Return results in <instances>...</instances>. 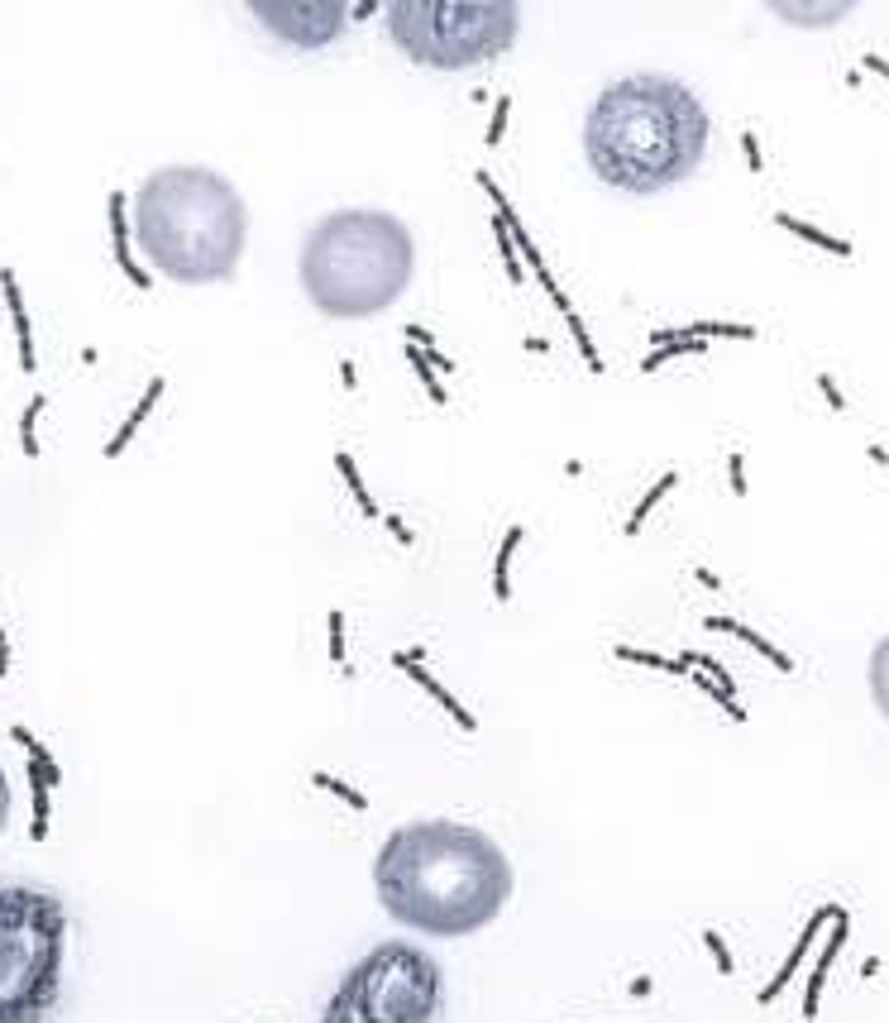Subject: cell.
Listing matches in <instances>:
<instances>
[{
    "label": "cell",
    "mask_w": 889,
    "mask_h": 1023,
    "mask_svg": "<svg viewBox=\"0 0 889 1023\" xmlns=\"http://www.w3.org/2000/svg\"><path fill=\"white\" fill-rule=\"evenodd\" d=\"M373 890L392 923L421 937H474L507 909L517 871L483 828L421 818L373 856Z\"/></svg>",
    "instance_id": "obj_1"
},
{
    "label": "cell",
    "mask_w": 889,
    "mask_h": 1023,
    "mask_svg": "<svg viewBox=\"0 0 889 1023\" xmlns=\"http://www.w3.org/2000/svg\"><path fill=\"white\" fill-rule=\"evenodd\" d=\"M713 115L679 77L627 72L584 115V163L603 187L655 196L689 182L708 153Z\"/></svg>",
    "instance_id": "obj_2"
},
{
    "label": "cell",
    "mask_w": 889,
    "mask_h": 1023,
    "mask_svg": "<svg viewBox=\"0 0 889 1023\" xmlns=\"http://www.w3.org/2000/svg\"><path fill=\"white\" fill-rule=\"evenodd\" d=\"M130 235L168 283H230L249 244V206L216 168L173 163L130 196Z\"/></svg>",
    "instance_id": "obj_3"
},
{
    "label": "cell",
    "mask_w": 889,
    "mask_h": 1023,
    "mask_svg": "<svg viewBox=\"0 0 889 1023\" xmlns=\"http://www.w3.org/2000/svg\"><path fill=\"white\" fill-rule=\"evenodd\" d=\"M306 302L330 321L383 316L416 278V240L392 211H330L297 254Z\"/></svg>",
    "instance_id": "obj_4"
},
{
    "label": "cell",
    "mask_w": 889,
    "mask_h": 1023,
    "mask_svg": "<svg viewBox=\"0 0 889 1023\" xmlns=\"http://www.w3.org/2000/svg\"><path fill=\"white\" fill-rule=\"evenodd\" d=\"M67 909L39 885H0V1023H44L63 995Z\"/></svg>",
    "instance_id": "obj_5"
},
{
    "label": "cell",
    "mask_w": 889,
    "mask_h": 1023,
    "mask_svg": "<svg viewBox=\"0 0 889 1023\" xmlns=\"http://www.w3.org/2000/svg\"><path fill=\"white\" fill-rule=\"evenodd\" d=\"M388 39L416 67L459 72L502 58L521 34V5L512 0H392L383 5Z\"/></svg>",
    "instance_id": "obj_6"
},
{
    "label": "cell",
    "mask_w": 889,
    "mask_h": 1023,
    "mask_svg": "<svg viewBox=\"0 0 889 1023\" xmlns=\"http://www.w3.org/2000/svg\"><path fill=\"white\" fill-rule=\"evenodd\" d=\"M445 1000V976L431 952L392 937L349 966L321 1023H435Z\"/></svg>",
    "instance_id": "obj_7"
},
{
    "label": "cell",
    "mask_w": 889,
    "mask_h": 1023,
    "mask_svg": "<svg viewBox=\"0 0 889 1023\" xmlns=\"http://www.w3.org/2000/svg\"><path fill=\"white\" fill-rule=\"evenodd\" d=\"M249 15L259 24H268L282 44L316 53V48L335 44L345 34L349 5L345 0H292V5H254Z\"/></svg>",
    "instance_id": "obj_8"
},
{
    "label": "cell",
    "mask_w": 889,
    "mask_h": 1023,
    "mask_svg": "<svg viewBox=\"0 0 889 1023\" xmlns=\"http://www.w3.org/2000/svg\"><path fill=\"white\" fill-rule=\"evenodd\" d=\"M10 737L29 751V794H34V828H29V837L44 842L48 837V813H53V789H63V765L48 756V746L34 737V732L10 727Z\"/></svg>",
    "instance_id": "obj_9"
},
{
    "label": "cell",
    "mask_w": 889,
    "mask_h": 1023,
    "mask_svg": "<svg viewBox=\"0 0 889 1023\" xmlns=\"http://www.w3.org/2000/svg\"><path fill=\"white\" fill-rule=\"evenodd\" d=\"M392 665H397V670H407V679H412L416 689H421V694H431L435 703H440V708H445V713L459 722V732H478L474 713H469V708H464V703H459V698L450 694V689H445V684H440L431 670H426V646H412V651H392Z\"/></svg>",
    "instance_id": "obj_10"
},
{
    "label": "cell",
    "mask_w": 889,
    "mask_h": 1023,
    "mask_svg": "<svg viewBox=\"0 0 889 1023\" xmlns=\"http://www.w3.org/2000/svg\"><path fill=\"white\" fill-rule=\"evenodd\" d=\"M837 909H842V904H823V909H813V918L803 923L799 942H794V952L784 957V966H780V971H775V980H770V985H765V990H760V995H756L760 1004H775V1000H780V995H784V985H789V976H794V971H799V966H803V957H808V947L818 942V933H823V923H827V918H832V914H837Z\"/></svg>",
    "instance_id": "obj_11"
},
{
    "label": "cell",
    "mask_w": 889,
    "mask_h": 1023,
    "mask_svg": "<svg viewBox=\"0 0 889 1023\" xmlns=\"http://www.w3.org/2000/svg\"><path fill=\"white\" fill-rule=\"evenodd\" d=\"M130 196L125 192H110V244H115V259H120V273L130 278L134 287H149V273L134 263L130 254Z\"/></svg>",
    "instance_id": "obj_12"
},
{
    "label": "cell",
    "mask_w": 889,
    "mask_h": 1023,
    "mask_svg": "<svg viewBox=\"0 0 889 1023\" xmlns=\"http://www.w3.org/2000/svg\"><path fill=\"white\" fill-rule=\"evenodd\" d=\"M846 909H837L832 914V937H827V947L818 952V966H813V980H808V995H803V1019H818V1004H823V980H827V971H832V961L842 957V947H846Z\"/></svg>",
    "instance_id": "obj_13"
},
{
    "label": "cell",
    "mask_w": 889,
    "mask_h": 1023,
    "mask_svg": "<svg viewBox=\"0 0 889 1023\" xmlns=\"http://www.w3.org/2000/svg\"><path fill=\"white\" fill-rule=\"evenodd\" d=\"M0 292H5V306H10V326H15V340H20V369L34 373V326H29V311H24L20 283H15V268H0Z\"/></svg>",
    "instance_id": "obj_14"
},
{
    "label": "cell",
    "mask_w": 889,
    "mask_h": 1023,
    "mask_svg": "<svg viewBox=\"0 0 889 1023\" xmlns=\"http://www.w3.org/2000/svg\"><path fill=\"white\" fill-rule=\"evenodd\" d=\"M703 627H708V632H722V636H737V641H746V646H751L756 655H765V660H770V665H775L780 675H794V660H789V655H784L775 641H765L760 632H751L746 622H732V617H703Z\"/></svg>",
    "instance_id": "obj_15"
},
{
    "label": "cell",
    "mask_w": 889,
    "mask_h": 1023,
    "mask_svg": "<svg viewBox=\"0 0 889 1023\" xmlns=\"http://www.w3.org/2000/svg\"><path fill=\"white\" fill-rule=\"evenodd\" d=\"M775 225H780L784 235H799L803 244L827 249V254H837V259H851V254H856L851 240H837V235H827V230H818V225H808V220H799V216H789V211H775Z\"/></svg>",
    "instance_id": "obj_16"
},
{
    "label": "cell",
    "mask_w": 889,
    "mask_h": 1023,
    "mask_svg": "<svg viewBox=\"0 0 889 1023\" xmlns=\"http://www.w3.org/2000/svg\"><path fill=\"white\" fill-rule=\"evenodd\" d=\"M651 340L660 349H651V354L641 359V373H660L670 359H679V354H703V349H708V340H689V335H674V330H655Z\"/></svg>",
    "instance_id": "obj_17"
},
{
    "label": "cell",
    "mask_w": 889,
    "mask_h": 1023,
    "mask_svg": "<svg viewBox=\"0 0 889 1023\" xmlns=\"http://www.w3.org/2000/svg\"><path fill=\"white\" fill-rule=\"evenodd\" d=\"M163 388H168V383H163V378H153V383H149V392L139 397V407H134V412L125 416V426H120V431H115V436L106 440V459L125 455V445H130V436H134V431H139V426H144V421H149V412H153V407H158V397H163Z\"/></svg>",
    "instance_id": "obj_18"
},
{
    "label": "cell",
    "mask_w": 889,
    "mask_h": 1023,
    "mask_svg": "<svg viewBox=\"0 0 889 1023\" xmlns=\"http://www.w3.org/2000/svg\"><path fill=\"white\" fill-rule=\"evenodd\" d=\"M521 541H526V531H521V526H507V536H502V545H498V560H493V598H498V603H512V555H517Z\"/></svg>",
    "instance_id": "obj_19"
},
{
    "label": "cell",
    "mask_w": 889,
    "mask_h": 1023,
    "mask_svg": "<svg viewBox=\"0 0 889 1023\" xmlns=\"http://www.w3.org/2000/svg\"><path fill=\"white\" fill-rule=\"evenodd\" d=\"M674 488H679V469H665V474H660V479H655L651 488H646V498L636 502V512L627 517V526H622V536H641V526H646V517H651L655 507L665 502V493H674Z\"/></svg>",
    "instance_id": "obj_20"
},
{
    "label": "cell",
    "mask_w": 889,
    "mask_h": 1023,
    "mask_svg": "<svg viewBox=\"0 0 889 1023\" xmlns=\"http://www.w3.org/2000/svg\"><path fill=\"white\" fill-rule=\"evenodd\" d=\"M335 469H340L345 488L354 493V507H359L364 517H378V502H373V493L364 488V479H359V464H354V455H349V450H335Z\"/></svg>",
    "instance_id": "obj_21"
},
{
    "label": "cell",
    "mask_w": 889,
    "mask_h": 1023,
    "mask_svg": "<svg viewBox=\"0 0 889 1023\" xmlns=\"http://www.w3.org/2000/svg\"><path fill=\"white\" fill-rule=\"evenodd\" d=\"M870 698H875L880 718L889 722V636L870 651Z\"/></svg>",
    "instance_id": "obj_22"
},
{
    "label": "cell",
    "mask_w": 889,
    "mask_h": 1023,
    "mask_svg": "<svg viewBox=\"0 0 889 1023\" xmlns=\"http://www.w3.org/2000/svg\"><path fill=\"white\" fill-rule=\"evenodd\" d=\"M775 15L789 24H832V20H846L851 5H775Z\"/></svg>",
    "instance_id": "obj_23"
},
{
    "label": "cell",
    "mask_w": 889,
    "mask_h": 1023,
    "mask_svg": "<svg viewBox=\"0 0 889 1023\" xmlns=\"http://www.w3.org/2000/svg\"><path fill=\"white\" fill-rule=\"evenodd\" d=\"M689 340H756V326H737V321H694V326L674 330Z\"/></svg>",
    "instance_id": "obj_24"
},
{
    "label": "cell",
    "mask_w": 889,
    "mask_h": 1023,
    "mask_svg": "<svg viewBox=\"0 0 889 1023\" xmlns=\"http://www.w3.org/2000/svg\"><path fill=\"white\" fill-rule=\"evenodd\" d=\"M612 655L617 660H627V665H646V670H660V675H689V665L679 660V655H655V651H636V646H612Z\"/></svg>",
    "instance_id": "obj_25"
},
{
    "label": "cell",
    "mask_w": 889,
    "mask_h": 1023,
    "mask_svg": "<svg viewBox=\"0 0 889 1023\" xmlns=\"http://www.w3.org/2000/svg\"><path fill=\"white\" fill-rule=\"evenodd\" d=\"M402 354H407V364H412V369H416V378H421V388H426V397H431L435 407H450V392L440 388V378H435V369H431V364H426V354H421V349H416L412 340L402 345Z\"/></svg>",
    "instance_id": "obj_26"
},
{
    "label": "cell",
    "mask_w": 889,
    "mask_h": 1023,
    "mask_svg": "<svg viewBox=\"0 0 889 1023\" xmlns=\"http://www.w3.org/2000/svg\"><path fill=\"white\" fill-rule=\"evenodd\" d=\"M311 784H316V789H326V794H335V799H345L354 813H369V799H364V794H359L354 784L340 780V775H330V770H316V775H311Z\"/></svg>",
    "instance_id": "obj_27"
},
{
    "label": "cell",
    "mask_w": 889,
    "mask_h": 1023,
    "mask_svg": "<svg viewBox=\"0 0 889 1023\" xmlns=\"http://www.w3.org/2000/svg\"><path fill=\"white\" fill-rule=\"evenodd\" d=\"M407 340H412V345L421 349V354H426V364H431L435 373H455V359L435 349V335H431L426 326H407Z\"/></svg>",
    "instance_id": "obj_28"
},
{
    "label": "cell",
    "mask_w": 889,
    "mask_h": 1023,
    "mask_svg": "<svg viewBox=\"0 0 889 1023\" xmlns=\"http://www.w3.org/2000/svg\"><path fill=\"white\" fill-rule=\"evenodd\" d=\"M493 225V240H498V254H502V268H507V283L512 287H521V263H517V244H512V230L502 225L498 216L488 220Z\"/></svg>",
    "instance_id": "obj_29"
},
{
    "label": "cell",
    "mask_w": 889,
    "mask_h": 1023,
    "mask_svg": "<svg viewBox=\"0 0 889 1023\" xmlns=\"http://www.w3.org/2000/svg\"><path fill=\"white\" fill-rule=\"evenodd\" d=\"M564 326H569V335H574V345H579V354H584V364L593 373H603V359H598V349H593V340H588V326H584V316L569 306L564 311Z\"/></svg>",
    "instance_id": "obj_30"
},
{
    "label": "cell",
    "mask_w": 889,
    "mask_h": 1023,
    "mask_svg": "<svg viewBox=\"0 0 889 1023\" xmlns=\"http://www.w3.org/2000/svg\"><path fill=\"white\" fill-rule=\"evenodd\" d=\"M330 660H335L345 675H354V670H349V646H345V612L340 608H330Z\"/></svg>",
    "instance_id": "obj_31"
},
{
    "label": "cell",
    "mask_w": 889,
    "mask_h": 1023,
    "mask_svg": "<svg viewBox=\"0 0 889 1023\" xmlns=\"http://www.w3.org/2000/svg\"><path fill=\"white\" fill-rule=\"evenodd\" d=\"M703 947L713 952L717 976H737V961H732V952H727V942H722V933H717V928H708V933H703Z\"/></svg>",
    "instance_id": "obj_32"
},
{
    "label": "cell",
    "mask_w": 889,
    "mask_h": 1023,
    "mask_svg": "<svg viewBox=\"0 0 889 1023\" xmlns=\"http://www.w3.org/2000/svg\"><path fill=\"white\" fill-rule=\"evenodd\" d=\"M39 412H44V397H34L29 412H24V421H20V440H24V455L29 459H39V440H34V421H39Z\"/></svg>",
    "instance_id": "obj_33"
},
{
    "label": "cell",
    "mask_w": 889,
    "mask_h": 1023,
    "mask_svg": "<svg viewBox=\"0 0 889 1023\" xmlns=\"http://www.w3.org/2000/svg\"><path fill=\"white\" fill-rule=\"evenodd\" d=\"M507 110H512V96H498L493 101V120H488V139H483L488 149H498L502 134H507Z\"/></svg>",
    "instance_id": "obj_34"
},
{
    "label": "cell",
    "mask_w": 889,
    "mask_h": 1023,
    "mask_svg": "<svg viewBox=\"0 0 889 1023\" xmlns=\"http://www.w3.org/2000/svg\"><path fill=\"white\" fill-rule=\"evenodd\" d=\"M741 153H746L751 173H765V158H760V139H756L751 130H741Z\"/></svg>",
    "instance_id": "obj_35"
},
{
    "label": "cell",
    "mask_w": 889,
    "mask_h": 1023,
    "mask_svg": "<svg viewBox=\"0 0 889 1023\" xmlns=\"http://www.w3.org/2000/svg\"><path fill=\"white\" fill-rule=\"evenodd\" d=\"M727 474H732V493H737V498H746V469H741V455L727 459Z\"/></svg>",
    "instance_id": "obj_36"
},
{
    "label": "cell",
    "mask_w": 889,
    "mask_h": 1023,
    "mask_svg": "<svg viewBox=\"0 0 889 1023\" xmlns=\"http://www.w3.org/2000/svg\"><path fill=\"white\" fill-rule=\"evenodd\" d=\"M818 388H823V397H827V402H832V407H837V412H846V397H842V388H837V383H832L827 373H823V378H818Z\"/></svg>",
    "instance_id": "obj_37"
},
{
    "label": "cell",
    "mask_w": 889,
    "mask_h": 1023,
    "mask_svg": "<svg viewBox=\"0 0 889 1023\" xmlns=\"http://www.w3.org/2000/svg\"><path fill=\"white\" fill-rule=\"evenodd\" d=\"M383 522H388V531H392V541H397V545H412V541H416L412 531H407V522H402V517H383Z\"/></svg>",
    "instance_id": "obj_38"
},
{
    "label": "cell",
    "mask_w": 889,
    "mask_h": 1023,
    "mask_svg": "<svg viewBox=\"0 0 889 1023\" xmlns=\"http://www.w3.org/2000/svg\"><path fill=\"white\" fill-rule=\"evenodd\" d=\"M861 67H870V72H880V77L889 82V58H880V53H866V58H861Z\"/></svg>",
    "instance_id": "obj_39"
},
{
    "label": "cell",
    "mask_w": 889,
    "mask_h": 1023,
    "mask_svg": "<svg viewBox=\"0 0 889 1023\" xmlns=\"http://www.w3.org/2000/svg\"><path fill=\"white\" fill-rule=\"evenodd\" d=\"M10 675V636H5V622H0V679Z\"/></svg>",
    "instance_id": "obj_40"
},
{
    "label": "cell",
    "mask_w": 889,
    "mask_h": 1023,
    "mask_svg": "<svg viewBox=\"0 0 889 1023\" xmlns=\"http://www.w3.org/2000/svg\"><path fill=\"white\" fill-rule=\"evenodd\" d=\"M5 823H10V784L0 775V832H5Z\"/></svg>",
    "instance_id": "obj_41"
},
{
    "label": "cell",
    "mask_w": 889,
    "mask_h": 1023,
    "mask_svg": "<svg viewBox=\"0 0 889 1023\" xmlns=\"http://www.w3.org/2000/svg\"><path fill=\"white\" fill-rule=\"evenodd\" d=\"M651 995V976H636L631 980V1000H646Z\"/></svg>",
    "instance_id": "obj_42"
},
{
    "label": "cell",
    "mask_w": 889,
    "mask_h": 1023,
    "mask_svg": "<svg viewBox=\"0 0 889 1023\" xmlns=\"http://www.w3.org/2000/svg\"><path fill=\"white\" fill-rule=\"evenodd\" d=\"M349 15H359V20H369V15H378V5H373V0H364V5H349Z\"/></svg>",
    "instance_id": "obj_43"
},
{
    "label": "cell",
    "mask_w": 889,
    "mask_h": 1023,
    "mask_svg": "<svg viewBox=\"0 0 889 1023\" xmlns=\"http://www.w3.org/2000/svg\"><path fill=\"white\" fill-rule=\"evenodd\" d=\"M803 1023H813V1019H803Z\"/></svg>",
    "instance_id": "obj_44"
}]
</instances>
